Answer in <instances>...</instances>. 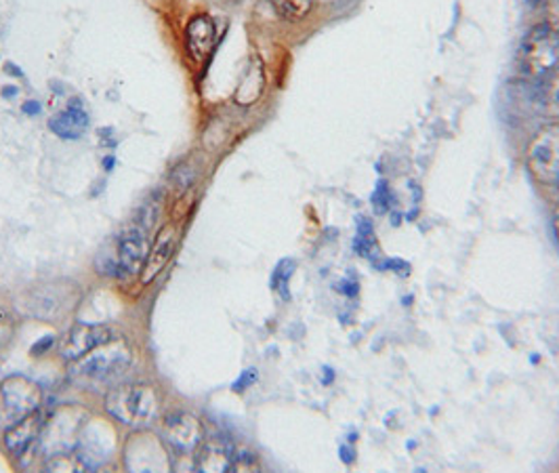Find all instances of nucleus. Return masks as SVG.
Instances as JSON below:
<instances>
[{
	"label": "nucleus",
	"mask_w": 559,
	"mask_h": 473,
	"mask_svg": "<svg viewBox=\"0 0 559 473\" xmlns=\"http://www.w3.org/2000/svg\"><path fill=\"white\" fill-rule=\"evenodd\" d=\"M7 72L15 74V76H22V70H17V66H13V63H7Z\"/></svg>",
	"instance_id": "23"
},
{
	"label": "nucleus",
	"mask_w": 559,
	"mask_h": 473,
	"mask_svg": "<svg viewBox=\"0 0 559 473\" xmlns=\"http://www.w3.org/2000/svg\"><path fill=\"white\" fill-rule=\"evenodd\" d=\"M559 63V34L547 24H538L522 43V68L532 79L547 76Z\"/></svg>",
	"instance_id": "3"
},
{
	"label": "nucleus",
	"mask_w": 559,
	"mask_h": 473,
	"mask_svg": "<svg viewBox=\"0 0 559 473\" xmlns=\"http://www.w3.org/2000/svg\"><path fill=\"white\" fill-rule=\"evenodd\" d=\"M231 470H236V472H254V470H259V463L252 457V452H236Z\"/></svg>",
	"instance_id": "19"
},
{
	"label": "nucleus",
	"mask_w": 559,
	"mask_h": 473,
	"mask_svg": "<svg viewBox=\"0 0 559 473\" xmlns=\"http://www.w3.org/2000/svg\"><path fill=\"white\" fill-rule=\"evenodd\" d=\"M133 363V352L122 339H112L110 343L88 352L81 360L72 363V379L79 383H108L129 370Z\"/></svg>",
	"instance_id": "2"
},
{
	"label": "nucleus",
	"mask_w": 559,
	"mask_h": 473,
	"mask_svg": "<svg viewBox=\"0 0 559 473\" xmlns=\"http://www.w3.org/2000/svg\"><path fill=\"white\" fill-rule=\"evenodd\" d=\"M526 161L532 175L545 184H559V122L545 125L531 141Z\"/></svg>",
	"instance_id": "5"
},
{
	"label": "nucleus",
	"mask_w": 559,
	"mask_h": 473,
	"mask_svg": "<svg viewBox=\"0 0 559 473\" xmlns=\"http://www.w3.org/2000/svg\"><path fill=\"white\" fill-rule=\"evenodd\" d=\"M106 409L116 421L129 427H143L160 413V395L152 386H116L106 395Z\"/></svg>",
	"instance_id": "1"
},
{
	"label": "nucleus",
	"mask_w": 559,
	"mask_h": 473,
	"mask_svg": "<svg viewBox=\"0 0 559 473\" xmlns=\"http://www.w3.org/2000/svg\"><path fill=\"white\" fill-rule=\"evenodd\" d=\"M53 343H56V336H53V334H45L40 341H36V343L32 345L29 354H32V356H43V354H47V352L53 347Z\"/></svg>",
	"instance_id": "21"
},
{
	"label": "nucleus",
	"mask_w": 559,
	"mask_h": 473,
	"mask_svg": "<svg viewBox=\"0 0 559 473\" xmlns=\"http://www.w3.org/2000/svg\"><path fill=\"white\" fill-rule=\"evenodd\" d=\"M236 459V448L224 438L213 436L198 446L197 470L204 473L229 472Z\"/></svg>",
	"instance_id": "9"
},
{
	"label": "nucleus",
	"mask_w": 559,
	"mask_h": 473,
	"mask_svg": "<svg viewBox=\"0 0 559 473\" xmlns=\"http://www.w3.org/2000/svg\"><path fill=\"white\" fill-rule=\"evenodd\" d=\"M0 417L11 421L13 425L40 409L43 390L36 381L24 375H11L0 383Z\"/></svg>",
	"instance_id": "4"
},
{
	"label": "nucleus",
	"mask_w": 559,
	"mask_h": 473,
	"mask_svg": "<svg viewBox=\"0 0 559 473\" xmlns=\"http://www.w3.org/2000/svg\"><path fill=\"white\" fill-rule=\"evenodd\" d=\"M224 2H240V0H224Z\"/></svg>",
	"instance_id": "26"
},
{
	"label": "nucleus",
	"mask_w": 559,
	"mask_h": 473,
	"mask_svg": "<svg viewBox=\"0 0 559 473\" xmlns=\"http://www.w3.org/2000/svg\"><path fill=\"white\" fill-rule=\"evenodd\" d=\"M45 427V417L36 411L28 417L20 418L17 423L9 425L4 431V446L11 454L22 457L28 452L29 446L40 438V431Z\"/></svg>",
	"instance_id": "10"
},
{
	"label": "nucleus",
	"mask_w": 559,
	"mask_h": 473,
	"mask_svg": "<svg viewBox=\"0 0 559 473\" xmlns=\"http://www.w3.org/2000/svg\"><path fill=\"white\" fill-rule=\"evenodd\" d=\"M163 429H165L168 445L181 452H194L204 440V429L200 418L183 411L167 415Z\"/></svg>",
	"instance_id": "8"
},
{
	"label": "nucleus",
	"mask_w": 559,
	"mask_h": 473,
	"mask_svg": "<svg viewBox=\"0 0 559 473\" xmlns=\"http://www.w3.org/2000/svg\"><path fill=\"white\" fill-rule=\"evenodd\" d=\"M293 272H295V263L293 261H282L278 268H276V272H274V279H272V288L274 291H280L282 293V297H288L286 295V284H288V280L293 276Z\"/></svg>",
	"instance_id": "18"
},
{
	"label": "nucleus",
	"mask_w": 559,
	"mask_h": 473,
	"mask_svg": "<svg viewBox=\"0 0 559 473\" xmlns=\"http://www.w3.org/2000/svg\"><path fill=\"white\" fill-rule=\"evenodd\" d=\"M554 229H556V238L559 243V206L556 209V215H554Z\"/></svg>",
	"instance_id": "24"
},
{
	"label": "nucleus",
	"mask_w": 559,
	"mask_h": 473,
	"mask_svg": "<svg viewBox=\"0 0 559 473\" xmlns=\"http://www.w3.org/2000/svg\"><path fill=\"white\" fill-rule=\"evenodd\" d=\"M177 238H179V232H177L175 223H170L165 229H160V234L156 236L154 247L150 249L147 261H145V265L141 270V282L143 284H150L152 280L156 279L165 270L170 255H173L175 247H177Z\"/></svg>",
	"instance_id": "11"
},
{
	"label": "nucleus",
	"mask_w": 559,
	"mask_h": 473,
	"mask_svg": "<svg viewBox=\"0 0 559 473\" xmlns=\"http://www.w3.org/2000/svg\"><path fill=\"white\" fill-rule=\"evenodd\" d=\"M49 129L59 140L74 141L83 138L84 131L88 129V114L84 110L83 102L72 99L66 110L49 120Z\"/></svg>",
	"instance_id": "12"
},
{
	"label": "nucleus",
	"mask_w": 559,
	"mask_h": 473,
	"mask_svg": "<svg viewBox=\"0 0 559 473\" xmlns=\"http://www.w3.org/2000/svg\"><path fill=\"white\" fill-rule=\"evenodd\" d=\"M538 108L549 116H559V68L543 76V84L538 88Z\"/></svg>",
	"instance_id": "14"
},
{
	"label": "nucleus",
	"mask_w": 559,
	"mask_h": 473,
	"mask_svg": "<svg viewBox=\"0 0 559 473\" xmlns=\"http://www.w3.org/2000/svg\"><path fill=\"white\" fill-rule=\"evenodd\" d=\"M24 311L34 316V318H53L59 309L56 297H51L49 293H43V291H36V293H29L28 301L22 304Z\"/></svg>",
	"instance_id": "15"
},
{
	"label": "nucleus",
	"mask_w": 559,
	"mask_h": 473,
	"mask_svg": "<svg viewBox=\"0 0 559 473\" xmlns=\"http://www.w3.org/2000/svg\"><path fill=\"white\" fill-rule=\"evenodd\" d=\"M13 333H15L13 320H11L7 314H2V311H0V350H2V347H7V345L11 343Z\"/></svg>",
	"instance_id": "20"
},
{
	"label": "nucleus",
	"mask_w": 559,
	"mask_h": 473,
	"mask_svg": "<svg viewBox=\"0 0 559 473\" xmlns=\"http://www.w3.org/2000/svg\"><path fill=\"white\" fill-rule=\"evenodd\" d=\"M270 2L286 20H304L313 7V0H270Z\"/></svg>",
	"instance_id": "17"
},
{
	"label": "nucleus",
	"mask_w": 559,
	"mask_h": 473,
	"mask_svg": "<svg viewBox=\"0 0 559 473\" xmlns=\"http://www.w3.org/2000/svg\"><path fill=\"white\" fill-rule=\"evenodd\" d=\"M116 339L110 327L104 324H76L74 329H70L68 334L61 341V358L68 363H76L88 352L110 343Z\"/></svg>",
	"instance_id": "6"
},
{
	"label": "nucleus",
	"mask_w": 559,
	"mask_h": 473,
	"mask_svg": "<svg viewBox=\"0 0 559 473\" xmlns=\"http://www.w3.org/2000/svg\"><path fill=\"white\" fill-rule=\"evenodd\" d=\"M150 255V240L147 232L138 223L120 234L118 247H116V259L118 268L127 274H140Z\"/></svg>",
	"instance_id": "7"
},
{
	"label": "nucleus",
	"mask_w": 559,
	"mask_h": 473,
	"mask_svg": "<svg viewBox=\"0 0 559 473\" xmlns=\"http://www.w3.org/2000/svg\"><path fill=\"white\" fill-rule=\"evenodd\" d=\"M104 165H106V168L110 170V168L114 167V158H106V161H104Z\"/></svg>",
	"instance_id": "25"
},
{
	"label": "nucleus",
	"mask_w": 559,
	"mask_h": 473,
	"mask_svg": "<svg viewBox=\"0 0 559 473\" xmlns=\"http://www.w3.org/2000/svg\"><path fill=\"white\" fill-rule=\"evenodd\" d=\"M22 110L26 111V114H40V106H38V102H26Z\"/></svg>",
	"instance_id": "22"
},
{
	"label": "nucleus",
	"mask_w": 559,
	"mask_h": 473,
	"mask_svg": "<svg viewBox=\"0 0 559 473\" xmlns=\"http://www.w3.org/2000/svg\"><path fill=\"white\" fill-rule=\"evenodd\" d=\"M88 465L84 463L83 457L76 454V452H70V450H63V452H56L49 457L47 461V470L49 472H84Z\"/></svg>",
	"instance_id": "16"
},
{
	"label": "nucleus",
	"mask_w": 559,
	"mask_h": 473,
	"mask_svg": "<svg viewBox=\"0 0 559 473\" xmlns=\"http://www.w3.org/2000/svg\"><path fill=\"white\" fill-rule=\"evenodd\" d=\"M215 22L209 15H194L186 28V40H188V51L190 57L202 63L206 57L211 56L213 45H215Z\"/></svg>",
	"instance_id": "13"
},
{
	"label": "nucleus",
	"mask_w": 559,
	"mask_h": 473,
	"mask_svg": "<svg viewBox=\"0 0 559 473\" xmlns=\"http://www.w3.org/2000/svg\"><path fill=\"white\" fill-rule=\"evenodd\" d=\"M531 2H538V0H531Z\"/></svg>",
	"instance_id": "27"
}]
</instances>
